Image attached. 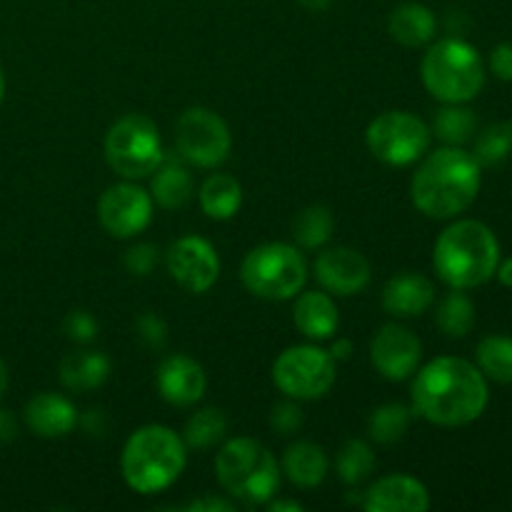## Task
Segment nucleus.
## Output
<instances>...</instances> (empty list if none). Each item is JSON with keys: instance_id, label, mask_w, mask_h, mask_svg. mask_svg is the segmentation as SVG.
<instances>
[{"instance_id": "1", "label": "nucleus", "mask_w": 512, "mask_h": 512, "mask_svg": "<svg viewBox=\"0 0 512 512\" xmlns=\"http://www.w3.org/2000/svg\"><path fill=\"white\" fill-rule=\"evenodd\" d=\"M488 408V383L480 368L463 358H435L413 383V413L440 428H460Z\"/></svg>"}, {"instance_id": "2", "label": "nucleus", "mask_w": 512, "mask_h": 512, "mask_svg": "<svg viewBox=\"0 0 512 512\" xmlns=\"http://www.w3.org/2000/svg\"><path fill=\"white\" fill-rule=\"evenodd\" d=\"M480 190V163L458 145H448L420 163L413 175L410 195L415 208L435 220L465 213Z\"/></svg>"}, {"instance_id": "3", "label": "nucleus", "mask_w": 512, "mask_h": 512, "mask_svg": "<svg viewBox=\"0 0 512 512\" xmlns=\"http://www.w3.org/2000/svg\"><path fill=\"white\" fill-rule=\"evenodd\" d=\"M433 263L440 278L450 288H478V285L488 283L498 270V238L480 220H458L440 233Z\"/></svg>"}, {"instance_id": "4", "label": "nucleus", "mask_w": 512, "mask_h": 512, "mask_svg": "<svg viewBox=\"0 0 512 512\" xmlns=\"http://www.w3.org/2000/svg\"><path fill=\"white\" fill-rule=\"evenodd\" d=\"M188 460V445L165 425H145L135 430L120 455L123 478L135 493H160L170 488Z\"/></svg>"}, {"instance_id": "5", "label": "nucleus", "mask_w": 512, "mask_h": 512, "mask_svg": "<svg viewBox=\"0 0 512 512\" xmlns=\"http://www.w3.org/2000/svg\"><path fill=\"white\" fill-rule=\"evenodd\" d=\"M215 475L228 495L248 505H265L280 488V468L273 453L253 438H235L220 448Z\"/></svg>"}, {"instance_id": "6", "label": "nucleus", "mask_w": 512, "mask_h": 512, "mask_svg": "<svg viewBox=\"0 0 512 512\" xmlns=\"http://www.w3.org/2000/svg\"><path fill=\"white\" fill-rule=\"evenodd\" d=\"M423 83L440 103H468L485 85V65L478 50L460 38H445L425 53Z\"/></svg>"}, {"instance_id": "7", "label": "nucleus", "mask_w": 512, "mask_h": 512, "mask_svg": "<svg viewBox=\"0 0 512 512\" xmlns=\"http://www.w3.org/2000/svg\"><path fill=\"white\" fill-rule=\"evenodd\" d=\"M240 280L263 300H290L303 290L308 265L303 253L288 243H265L250 250L240 265Z\"/></svg>"}, {"instance_id": "8", "label": "nucleus", "mask_w": 512, "mask_h": 512, "mask_svg": "<svg viewBox=\"0 0 512 512\" xmlns=\"http://www.w3.org/2000/svg\"><path fill=\"white\" fill-rule=\"evenodd\" d=\"M163 140L158 125L145 115H125L105 135V160L125 180L148 178L163 163Z\"/></svg>"}, {"instance_id": "9", "label": "nucleus", "mask_w": 512, "mask_h": 512, "mask_svg": "<svg viewBox=\"0 0 512 512\" xmlns=\"http://www.w3.org/2000/svg\"><path fill=\"white\" fill-rule=\"evenodd\" d=\"M335 360L315 345H293L273 363V383L293 400H318L335 385Z\"/></svg>"}, {"instance_id": "10", "label": "nucleus", "mask_w": 512, "mask_h": 512, "mask_svg": "<svg viewBox=\"0 0 512 512\" xmlns=\"http://www.w3.org/2000/svg\"><path fill=\"white\" fill-rule=\"evenodd\" d=\"M370 153L388 165H410L425 155L430 145V128L413 113L388 110L368 125L365 133Z\"/></svg>"}, {"instance_id": "11", "label": "nucleus", "mask_w": 512, "mask_h": 512, "mask_svg": "<svg viewBox=\"0 0 512 512\" xmlns=\"http://www.w3.org/2000/svg\"><path fill=\"white\" fill-rule=\"evenodd\" d=\"M180 158L198 168H218L230 155V130L218 113L208 108H188L175 125Z\"/></svg>"}, {"instance_id": "12", "label": "nucleus", "mask_w": 512, "mask_h": 512, "mask_svg": "<svg viewBox=\"0 0 512 512\" xmlns=\"http://www.w3.org/2000/svg\"><path fill=\"white\" fill-rule=\"evenodd\" d=\"M98 218L113 238H133L153 218V198L135 183L110 185L98 203Z\"/></svg>"}, {"instance_id": "13", "label": "nucleus", "mask_w": 512, "mask_h": 512, "mask_svg": "<svg viewBox=\"0 0 512 512\" xmlns=\"http://www.w3.org/2000/svg\"><path fill=\"white\" fill-rule=\"evenodd\" d=\"M168 273L188 293H205L220 275V258L213 245L198 235L175 240L168 250Z\"/></svg>"}, {"instance_id": "14", "label": "nucleus", "mask_w": 512, "mask_h": 512, "mask_svg": "<svg viewBox=\"0 0 512 512\" xmlns=\"http://www.w3.org/2000/svg\"><path fill=\"white\" fill-rule=\"evenodd\" d=\"M423 345L418 335L398 323H388L375 333L370 343V360L375 370L388 380H405L418 370Z\"/></svg>"}, {"instance_id": "15", "label": "nucleus", "mask_w": 512, "mask_h": 512, "mask_svg": "<svg viewBox=\"0 0 512 512\" xmlns=\"http://www.w3.org/2000/svg\"><path fill=\"white\" fill-rule=\"evenodd\" d=\"M315 278L323 290L348 298L370 283V263L353 248H330L315 260Z\"/></svg>"}, {"instance_id": "16", "label": "nucleus", "mask_w": 512, "mask_h": 512, "mask_svg": "<svg viewBox=\"0 0 512 512\" xmlns=\"http://www.w3.org/2000/svg\"><path fill=\"white\" fill-rule=\"evenodd\" d=\"M158 390L163 400L178 408H188L203 398L205 388H208V378L198 360L188 358V355H170L160 363L158 368Z\"/></svg>"}, {"instance_id": "17", "label": "nucleus", "mask_w": 512, "mask_h": 512, "mask_svg": "<svg viewBox=\"0 0 512 512\" xmlns=\"http://www.w3.org/2000/svg\"><path fill=\"white\" fill-rule=\"evenodd\" d=\"M363 508L370 512H425L430 508V495L428 488L410 475H388L370 485Z\"/></svg>"}, {"instance_id": "18", "label": "nucleus", "mask_w": 512, "mask_h": 512, "mask_svg": "<svg viewBox=\"0 0 512 512\" xmlns=\"http://www.w3.org/2000/svg\"><path fill=\"white\" fill-rule=\"evenodd\" d=\"M25 425L40 438H63L78 425L73 403L58 393H40L23 410Z\"/></svg>"}, {"instance_id": "19", "label": "nucleus", "mask_w": 512, "mask_h": 512, "mask_svg": "<svg viewBox=\"0 0 512 512\" xmlns=\"http://www.w3.org/2000/svg\"><path fill=\"white\" fill-rule=\"evenodd\" d=\"M433 300V283L420 273L395 275L383 288V308L395 318H418L433 305Z\"/></svg>"}, {"instance_id": "20", "label": "nucleus", "mask_w": 512, "mask_h": 512, "mask_svg": "<svg viewBox=\"0 0 512 512\" xmlns=\"http://www.w3.org/2000/svg\"><path fill=\"white\" fill-rule=\"evenodd\" d=\"M293 323L305 338L310 340H328L338 330L340 315L335 308V300L320 290H308L300 293L293 308Z\"/></svg>"}, {"instance_id": "21", "label": "nucleus", "mask_w": 512, "mask_h": 512, "mask_svg": "<svg viewBox=\"0 0 512 512\" xmlns=\"http://www.w3.org/2000/svg\"><path fill=\"white\" fill-rule=\"evenodd\" d=\"M438 20L423 3H400L388 18V33L403 48H420L435 38Z\"/></svg>"}, {"instance_id": "22", "label": "nucleus", "mask_w": 512, "mask_h": 512, "mask_svg": "<svg viewBox=\"0 0 512 512\" xmlns=\"http://www.w3.org/2000/svg\"><path fill=\"white\" fill-rule=\"evenodd\" d=\"M110 375V360L98 350H75L60 363V383L73 393H90Z\"/></svg>"}, {"instance_id": "23", "label": "nucleus", "mask_w": 512, "mask_h": 512, "mask_svg": "<svg viewBox=\"0 0 512 512\" xmlns=\"http://www.w3.org/2000/svg\"><path fill=\"white\" fill-rule=\"evenodd\" d=\"M328 468V455L320 445L298 440V443L285 448L283 473L288 475L290 483L300 485V488H318L328 475Z\"/></svg>"}, {"instance_id": "24", "label": "nucleus", "mask_w": 512, "mask_h": 512, "mask_svg": "<svg viewBox=\"0 0 512 512\" xmlns=\"http://www.w3.org/2000/svg\"><path fill=\"white\" fill-rule=\"evenodd\" d=\"M150 198L165 210H180L193 198V178L188 168L175 160H165L155 168L153 180H150Z\"/></svg>"}, {"instance_id": "25", "label": "nucleus", "mask_w": 512, "mask_h": 512, "mask_svg": "<svg viewBox=\"0 0 512 512\" xmlns=\"http://www.w3.org/2000/svg\"><path fill=\"white\" fill-rule=\"evenodd\" d=\"M243 205V188L233 175L215 173L200 185V208L213 220H230Z\"/></svg>"}, {"instance_id": "26", "label": "nucleus", "mask_w": 512, "mask_h": 512, "mask_svg": "<svg viewBox=\"0 0 512 512\" xmlns=\"http://www.w3.org/2000/svg\"><path fill=\"white\" fill-rule=\"evenodd\" d=\"M413 423V410L403 403H385L375 408L368 418V435L380 445H393L403 440Z\"/></svg>"}, {"instance_id": "27", "label": "nucleus", "mask_w": 512, "mask_h": 512, "mask_svg": "<svg viewBox=\"0 0 512 512\" xmlns=\"http://www.w3.org/2000/svg\"><path fill=\"white\" fill-rule=\"evenodd\" d=\"M478 368L495 383H512V338L488 335L478 345Z\"/></svg>"}, {"instance_id": "28", "label": "nucleus", "mask_w": 512, "mask_h": 512, "mask_svg": "<svg viewBox=\"0 0 512 512\" xmlns=\"http://www.w3.org/2000/svg\"><path fill=\"white\" fill-rule=\"evenodd\" d=\"M435 135L448 145H463L478 130V118L470 108H463V103H445L443 110H438L433 123Z\"/></svg>"}, {"instance_id": "29", "label": "nucleus", "mask_w": 512, "mask_h": 512, "mask_svg": "<svg viewBox=\"0 0 512 512\" xmlns=\"http://www.w3.org/2000/svg\"><path fill=\"white\" fill-rule=\"evenodd\" d=\"M225 433H228V418H225L223 410L205 408L198 410V413L185 423L183 440L188 448L208 450L213 448V445H218L220 440L225 438Z\"/></svg>"}, {"instance_id": "30", "label": "nucleus", "mask_w": 512, "mask_h": 512, "mask_svg": "<svg viewBox=\"0 0 512 512\" xmlns=\"http://www.w3.org/2000/svg\"><path fill=\"white\" fill-rule=\"evenodd\" d=\"M335 218L330 213V208L325 205H308L305 210H300L298 218L293 223V235L303 248L315 250L320 245H325L333 235Z\"/></svg>"}, {"instance_id": "31", "label": "nucleus", "mask_w": 512, "mask_h": 512, "mask_svg": "<svg viewBox=\"0 0 512 512\" xmlns=\"http://www.w3.org/2000/svg\"><path fill=\"white\" fill-rule=\"evenodd\" d=\"M475 325V305L463 290L453 288L438 308V328L448 338H465Z\"/></svg>"}, {"instance_id": "32", "label": "nucleus", "mask_w": 512, "mask_h": 512, "mask_svg": "<svg viewBox=\"0 0 512 512\" xmlns=\"http://www.w3.org/2000/svg\"><path fill=\"white\" fill-rule=\"evenodd\" d=\"M375 468V453L363 440H348L338 453V475L343 483L360 485Z\"/></svg>"}, {"instance_id": "33", "label": "nucleus", "mask_w": 512, "mask_h": 512, "mask_svg": "<svg viewBox=\"0 0 512 512\" xmlns=\"http://www.w3.org/2000/svg\"><path fill=\"white\" fill-rule=\"evenodd\" d=\"M512 153V123H493L475 140L473 158L483 165H498Z\"/></svg>"}, {"instance_id": "34", "label": "nucleus", "mask_w": 512, "mask_h": 512, "mask_svg": "<svg viewBox=\"0 0 512 512\" xmlns=\"http://www.w3.org/2000/svg\"><path fill=\"white\" fill-rule=\"evenodd\" d=\"M63 330L73 343H93L98 338V320L85 310H73L65 318Z\"/></svg>"}, {"instance_id": "35", "label": "nucleus", "mask_w": 512, "mask_h": 512, "mask_svg": "<svg viewBox=\"0 0 512 512\" xmlns=\"http://www.w3.org/2000/svg\"><path fill=\"white\" fill-rule=\"evenodd\" d=\"M135 328H138L140 340H143L148 348L160 350L168 343V325H165V320L160 318V315L143 313L138 318V323H135Z\"/></svg>"}, {"instance_id": "36", "label": "nucleus", "mask_w": 512, "mask_h": 512, "mask_svg": "<svg viewBox=\"0 0 512 512\" xmlns=\"http://www.w3.org/2000/svg\"><path fill=\"white\" fill-rule=\"evenodd\" d=\"M270 428L280 435H293L303 428V410L295 403H278L270 413Z\"/></svg>"}, {"instance_id": "37", "label": "nucleus", "mask_w": 512, "mask_h": 512, "mask_svg": "<svg viewBox=\"0 0 512 512\" xmlns=\"http://www.w3.org/2000/svg\"><path fill=\"white\" fill-rule=\"evenodd\" d=\"M158 263V248L150 243H138L125 253V268L133 275H148Z\"/></svg>"}, {"instance_id": "38", "label": "nucleus", "mask_w": 512, "mask_h": 512, "mask_svg": "<svg viewBox=\"0 0 512 512\" xmlns=\"http://www.w3.org/2000/svg\"><path fill=\"white\" fill-rule=\"evenodd\" d=\"M490 70L495 73V78L510 83L512 80V43L495 45L493 53H490Z\"/></svg>"}, {"instance_id": "39", "label": "nucleus", "mask_w": 512, "mask_h": 512, "mask_svg": "<svg viewBox=\"0 0 512 512\" xmlns=\"http://www.w3.org/2000/svg\"><path fill=\"white\" fill-rule=\"evenodd\" d=\"M188 510H193V512H230L233 510V503L208 495V498H200V500H195V503H190Z\"/></svg>"}, {"instance_id": "40", "label": "nucleus", "mask_w": 512, "mask_h": 512, "mask_svg": "<svg viewBox=\"0 0 512 512\" xmlns=\"http://www.w3.org/2000/svg\"><path fill=\"white\" fill-rule=\"evenodd\" d=\"M18 435V420L13 418L10 410L0 408V443H10Z\"/></svg>"}, {"instance_id": "41", "label": "nucleus", "mask_w": 512, "mask_h": 512, "mask_svg": "<svg viewBox=\"0 0 512 512\" xmlns=\"http://www.w3.org/2000/svg\"><path fill=\"white\" fill-rule=\"evenodd\" d=\"M328 353L333 355L335 363H340V360H348L350 353H353V343H350L348 338H340V340H335L333 348H330Z\"/></svg>"}, {"instance_id": "42", "label": "nucleus", "mask_w": 512, "mask_h": 512, "mask_svg": "<svg viewBox=\"0 0 512 512\" xmlns=\"http://www.w3.org/2000/svg\"><path fill=\"white\" fill-rule=\"evenodd\" d=\"M270 512H300L303 510V505L295 503V500H273V503L268 505Z\"/></svg>"}, {"instance_id": "43", "label": "nucleus", "mask_w": 512, "mask_h": 512, "mask_svg": "<svg viewBox=\"0 0 512 512\" xmlns=\"http://www.w3.org/2000/svg\"><path fill=\"white\" fill-rule=\"evenodd\" d=\"M495 273H498L500 283L508 285V288H512V258L505 260L503 265H498V270H495Z\"/></svg>"}, {"instance_id": "44", "label": "nucleus", "mask_w": 512, "mask_h": 512, "mask_svg": "<svg viewBox=\"0 0 512 512\" xmlns=\"http://www.w3.org/2000/svg\"><path fill=\"white\" fill-rule=\"evenodd\" d=\"M298 3L303 5L305 10H310V13H320V10L330 8V3H333V0H298Z\"/></svg>"}, {"instance_id": "45", "label": "nucleus", "mask_w": 512, "mask_h": 512, "mask_svg": "<svg viewBox=\"0 0 512 512\" xmlns=\"http://www.w3.org/2000/svg\"><path fill=\"white\" fill-rule=\"evenodd\" d=\"M8 383H10L8 365H5V363H3V358H0V398H3L5 390H8Z\"/></svg>"}, {"instance_id": "46", "label": "nucleus", "mask_w": 512, "mask_h": 512, "mask_svg": "<svg viewBox=\"0 0 512 512\" xmlns=\"http://www.w3.org/2000/svg\"><path fill=\"white\" fill-rule=\"evenodd\" d=\"M3 98H5V73L3 68H0V103H3Z\"/></svg>"}]
</instances>
